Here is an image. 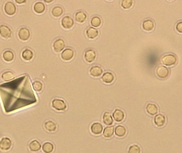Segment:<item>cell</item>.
Returning <instances> with one entry per match:
<instances>
[{"instance_id":"obj_1","label":"cell","mask_w":182,"mask_h":153,"mask_svg":"<svg viewBox=\"0 0 182 153\" xmlns=\"http://www.w3.org/2000/svg\"><path fill=\"white\" fill-rule=\"evenodd\" d=\"M177 59L176 56L171 54L165 55L161 59V62L162 64L168 67L175 65L177 63Z\"/></svg>"},{"instance_id":"obj_2","label":"cell","mask_w":182,"mask_h":153,"mask_svg":"<svg viewBox=\"0 0 182 153\" xmlns=\"http://www.w3.org/2000/svg\"><path fill=\"white\" fill-rule=\"evenodd\" d=\"M74 21L70 16H65L61 20V25L66 30H69L73 27Z\"/></svg>"},{"instance_id":"obj_3","label":"cell","mask_w":182,"mask_h":153,"mask_svg":"<svg viewBox=\"0 0 182 153\" xmlns=\"http://www.w3.org/2000/svg\"><path fill=\"white\" fill-rule=\"evenodd\" d=\"M52 106L58 111H64L67 108V105L65 102L59 99H55L52 101Z\"/></svg>"},{"instance_id":"obj_4","label":"cell","mask_w":182,"mask_h":153,"mask_svg":"<svg viewBox=\"0 0 182 153\" xmlns=\"http://www.w3.org/2000/svg\"><path fill=\"white\" fill-rule=\"evenodd\" d=\"M157 76L161 79H165L167 77L169 74L170 71L167 68L164 66H160L158 67L156 71Z\"/></svg>"},{"instance_id":"obj_5","label":"cell","mask_w":182,"mask_h":153,"mask_svg":"<svg viewBox=\"0 0 182 153\" xmlns=\"http://www.w3.org/2000/svg\"><path fill=\"white\" fill-rule=\"evenodd\" d=\"M4 11L7 15L12 16L16 12V7L12 2H8L5 4Z\"/></svg>"},{"instance_id":"obj_6","label":"cell","mask_w":182,"mask_h":153,"mask_svg":"<svg viewBox=\"0 0 182 153\" xmlns=\"http://www.w3.org/2000/svg\"><path fill=\"white\" fill-rule=\"evenodd\" d=\"M65 47V43L62 39H58L53 43V48L55 52L59 53L64 49Z\"/></svg>"},{"instance_id":"obj_7","label":"cell","mask_w":182,"mask_h":153,"mask_svg":"<svg viewBox=\"0 0 182 153\" xmlns=\"http://www.w3.org/2000/svg\"><path fill=\"white\" fill-rule=\"evenodd\" d=\"M74 52L70 48H66L61 53V57L65 61H69L73 58Z\"/></svg>"},{"instance_id":"obj_8","label":"cell","mask_w":182,"mask_h":153,"mask_svg":"<svg viewBox=\"0 0 182 153\" xmlns=\"http://www.w3.org/2000/svg\"><path fill=\"white\" fill-rule=\"evenodd\" d=\"M154 122L157 127H163L166 123L165 116L162 114H157L154 118Z\"/></svg>"},{"instance_id":"obj_9","label":"cell","mask_w":182,"mask_h":153,"mask_svg":"<svg viewBox=\"0 0 182 153\" xmlns=\"http://www.w3.org/2000/svg\"><path fill=\"white\" fill-rule=\"evenodd\" d=\"M11 30L6 26H0V35L4 38H9L11 36Z\"/></svg>"},{"instance_id":"obj_10","label":"cell","mask_w":182,"mask_h":153,"mask_svg":"<svg viewBox=\"0 0 182 153\" xmlns=\"http://www.w3.org/2000/svg\"><path fill=\"white\" fill-rule=\"evenodd\" d=\"M143 29L147 31H152L155 28V23L151 19H147L143 21L142 23Z\"/></svg>"},{"instance_id":"obj_11","label":"cell","mask_w":182,"mask_h":153,"mask_svg":"<svg viewBox=\"0 0 182 153\" xmlns=\"http://www.w3.org/2000/svg\"><path fill=\"white\" fill-rule=\"evenodd\" d=\"M18 36L23 40H27L30 38V34L29 30L26 28H22L19 30Z\"/></svg>"},{"instance_id":"obj_12","label":"cell","mask_w":182,"mask_h":153,"mask_svg":"<svg viewBox=\"0 0 182 153\" xmlns=\"http://www.w3.org/2000/svg\"><path fill=\"white\" fill-rule=\"evenodd\" d=\"M11 146V141L8 138L2 139L0 141V148L3 151H8Z\"/></svg>"},{"instance_id":"obj_13","label":"cell","mask_w":182,"mask_h":153,"mask_svg":"<svg viewBox=\"0 0 182 153\" xmlns=\"http://www.w3.org/2000/svg\"><path fill=\"white\" fill-rule=\"evenodd\" d=\"M84 57L85 60L87 62L91 63L92 62H93L96 58V53L94 50H89L86 51Z\"/></svg>"},{"instance_id":"obj_14","label":"cell","mask_w":182,"mask_h":153,"mask_svg":"<svg viewBox=\"0 0 182 153\" xmlns=\"http://www.w3.org/2000/svg\"><path fill=\"white\" fill-rule=\"evenodd\" d=\"M91 131L94 134H101L103 131V126L98 122L94 123L91 126Z\"/></svg>"},{"instance_id":"obj_15","label":"cell","mask_w":182,"mask_h":153,"mask_svg":"<svg viewBox=\"0 0 182 153\" xmlns=\"http://www.w3.org/2000/svg\"><path fill=\"white\" fill-rule=\"evenodd\" d=\"M91 75L94 77H98L101 76L103 73V70L98 66L93 67L90 70Z\"/></svg>"},{"instance_id":"obj_16","label":"cell","mask_w":182,"mask_h":153,"mask_svg":"<svg viewBox=\"0 0 182 153\" xmlns=\"http://www.w3.org/2000/svg\"><path fill=\"white\" fill-rule=\"evenodd\" d=\"M113 119L115 120L116 121L121 122L123 120L125 117V114L123 111L120 110H116L115 112H113Z\"/></svg>"},{"instance_id":"obj_17","label":"cell","mask_w":182,"mask_h":153,"mask_svg":"<svg viewBox=\"0 0 182 153\" xmlns=\"http://www.w3.org/2000/svg\"><path fill=\"white\" fill-rule=\"evenodd\" d=\"M146 110L147 112L151 115H155L158 112V109L157 105L152 103H149L147 105Z\"/></svg>"},{"instance_id":"obj_18","label":"cell","mask_w":182,"mask_h":153,"mask_svg":"<svg viewBox=\"0 0 182 153\" xmlns=\"http://www.w3.org/2000/svg\"><path fill=\"white\" fill-rule=\"evenodd\" d=\"M34 10L35 12L38 14H41L44 12L45 10V6L43 3L41 2H38L34 4Z\"/></svg>"},{"instance_id":"obj_19","label":"cell","mask_w":182,"mask_h":153,"mask_svg":"<svg viewBox=\"0 0 182 153\" xmlns=\"http://www.w3.org/2000/svg\"><path fill=\"white\" fill-rule=\"evenodd\" d=\"M86 35L88 38L94 39L98 36V30L93 27L89 28L86 31Z\"/></svg>"},{"instance_id":"obj_20","label":"cell","mask_w":182,"mask_h":153,"mask_svg":"<svg viewBox=\"0 0 182 153\" xmlns=\"http://www.w3.org/2000/svg\"><path fill=\"white\" fill-rule=\"evenodd\" d=\"M87 16L86 13L83 11H78L75 14L76 21L78 23H83L86 20Z\"/></svg>"},{"instance_id":"obj_21","label":"cell","mask_w":182,"mask_h":153,"mask_svg":"<svg viewBox=\"0 0 182 153\" xmlns=\"http://www.w3.org/2000/svg\"><path fill=\"white\" fill-rule=\"evenodd\" d=\"M115 79L114 76L111 72H105V74H103L102 77V79L103 82H105V83L107 84H110L112 82H113Z\"/></svg>"},{"instance_id":"obj_22","label":"cell","mask_w":182,"mask_h":153,"mask_svg":"<svg viewBox=\"0 0 182 153\" xmlns=\"http://www.w3.org/2000/svg\"><path fill=\"white\" fill-rule=\"evenodd\" d=\"M103 121L107 126H110L113 123V119L111 115L108 112H105L103 116Z\"/></svg>"},{"instance_id":"obj_23","label":"cell","mask_w":182,"mask_h":153,"mask_svg":"<svg viewBox=\"0 0 182 153\" xmlns=\"http://www.w3.org/2000/svg\"><path fill=\"white\" fill-rule=\"evenodd\" d=\"M115 134L117 136L122 137L125 135L126 133V128L122 126H118L115 128Z\"/></svg>"},{"instance_id":"obj_24","label":"cell","mask_w":182,"mask_h":153,"mask_svg":"<svg viewBox=\"0 0 182 153\" xmlns=\"http://www.w3.org/2000/svg\"><path fill=\"white\" fill-rule=\"evenodd\" d=\"M63 13V9L60 6H55L52 10V14L53 17L58 18L62 15Z\"/></svg>"},{"instance_id":"obj_25","label":"cell","mask_w":182,"mask_h":153,"mask_svg":"<svg viewBox=\"0 0 182 153\" xmlns=\"http://www.w3.org/2000/svg\"><path fill=\"white\" fill-rule=\"evenodd\" d=\"M41 148V145L37 141H32L31 143H30V148L31 151H38Z\"/></svg>"},{"instance_id":"obj_26","label":"cell","mask_w":182,"mask_h":153,"mask_svg":"<svg viewBox=\"0 0 182 153\" xmlns=\"http://www.w3.org/2000/svg\"><path fill=\"white\" fill-rule=\"evenodd\" d=\"M33 53L28 49H26L23 50V52L22 53V57L24 60L26 61H30L33 57Z\"/></svg>"},{"instance_id":"obj_27","label":"cell","mask_w":182,"mask_h":153,"mask_svg":"<svg viewBox=\"0 0 182 153\" xmlns=\"http://www.w3.org/2000/svg\"><path fill=\"white\" fill-rule=\"evenodd\" d=\"M45 128L48 131L53 132L57 129V126L53 122L49 121L45 123Z\"/></svg>"},{"instance_id":"obj_28","label":"cell","mask_w":182,"mask_h":153,"mask_svg":"<svg viewBox=\"0 0 182 153\" xmlns=\"http://www.w3.org/2000/svg\"><path fill=\"white\" fill-rule=\"evenodd\" d=\"M114 134V128L113 127H107L104 129L103 136L105 138H110Z\"/></svg>"},{"instance_id":"obj_29","label":"cell","mask_w":182,"mask_h":153,"mask_svg":"<svg viewBox=\"0 0 182 153\" xmlns=\"http://www.w3.org/2000/svg\"><path fill=\"white\" fill-rule=\"evenodd\" d=\"M3 57L5 61L10 62L12 61L13 59L14 58V54L12 52H11L10 50H6L3 53Z\"/></svg>"},{"instance_id":"obj_30","label":"cell","mask_w":182,"mask_h":153,"mask_svg":"<svg viewBox=\"0 0 182 153\" xmlns=\"http://www.w3.org/2000/svg\"><path fill=\"white\" fill-rule=\"evenodd\" d=\"M53 145L50 143H45L43 145V151L46 153H51L53 151Z\"/></svg>"},{"instance_id":"obj_31","label":"cell","mask_w":182,"mask_h":153,"mask_svg":"<svg viewBox=\"0 0 182 153\" xmlns=\"http://www.w3.org/2000/svg\"><path fill=\"white\" fill-rule=\"evenodd\" d=\"M91 24L94 27H98L101 24V19L97 16L93 17L91 20Z\"/></svg>"},{"instance_id":"obj_32","label":"cell","mask_w":182,"mask_h":153,"mask_svg":"<svg viewBox=\"0 0 182 153\" xmlns=\"http://www.w3.org/2000/svg\"><path fill=\"white\" fill-rule=\"evenodd\" d=\"M121 6L125 9H129L133 5V0H122Z\"/></svg>"},{"instance_id":"obj_33","label":"cell","mask_w":182,"mask_h":153,"mask_svg":"<svg viewBox=\"0 0 182 153\" xmlns=\"http://www.w3.org/2000/svg\"><path fill=\"white\" fill-rule=\"evenodd\" d=\"M14 77V75L11 71L5 72L4 74H3L2 76V79L6 82L12 79Z\"/></svg>"},{"instance_id":"obj_34","label":"cell","mask_w":182,"mask_h":153,"mask_svg":"<svg viewBox=\"0 0 182 153\" xmlns=\"http://www.w3.org/2000/svg\"><path fill=\"white\" fill-rule=\"evenodd\" d=\"M33 86L34 89V90L37 91V92H40L42 90V88H43V85L42 83L38 81H36V82H34L33 84Z\"/></svg>"},{"instance_id":"obj_35","label":"cell","mask_w":182,"mask_h":153,"mask_svg":"<svg viewBox=\"0 0 182 153\" xmlns=\"http://www.w3.org/2000/svg\"><path fill=\"white\" fill-rule=\"evenodd\" d=\"M141 152L140 148L137 145H132L129 148L128 153H140Z\"/></svg>"},{"instance_id":"obj_36","label":"cell","mask_w":182,"mask_h":153,"mask_svg":"<svg viewBox=\"0 0 182 153\" xmlns=\"http://www.w3.org/2000/svg\"><path fill=\"white\" fill-rule=\"evenodd\" d=\"M176 30L179 33L182 34V21H180L177 23L176 26Z\"/></svg>"},{"instance_id":"obj_37","label":"cell","mask_w":182,"mask_h":153,"mask_svg":"<svg viewBox=\"0 0 182 153\" xmlns=\"http://www.w3.org/2000/svg\"><path fill=\"white\" fill-rule=\"evenodd\" d=\"M15 1L18 4H23V3H25L26 0H15Z\"/></svg>"},{"instance_id":"obj_38","label":"cell","mask_w":182,"mask_h":153,"mask_svg":"<svg viewBox=\"0 0 182 153\" xmlns=\"http://www.w3.org/2000/svg\"><path fill=\"white\" fill-rule=\"evenodd\" d=\"M44 2H46L47 3H51V2H52L54 0H43Z\"/></svg>"},{"instance_id":"obj_39","label":"cell","mask_w":182,"mask_h":153,"mask_svg":"<svg viewBox=\"0 0 182 153\" xmlns=\"http://www.w3.org/2000/svg\"><path fill=\"white\" fill-rule=\"evenodd\" d=\"M168 1H173V0H168Z\"/></svg>"},{"instance_id":"obj_40","label":"cell","mask_w":182,"mask_h":153,"mask_svg":"<svg viewBox=\"0 0 182 153\" xmlns=\"http://www.w3.org/2000/svg\"><path fill=\"white\" fill-rule=\"evenodd\" d=\"M108 1H112V0H108Z\"/></svg>"}]
</instances>
